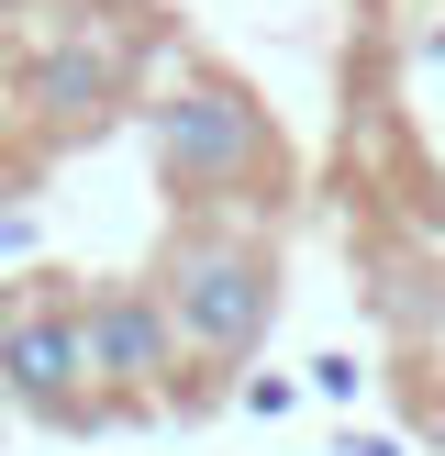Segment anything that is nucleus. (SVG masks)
Listing matches in <instances>:
<instances>
[{
	"label": "nucleus",
	"mask_w": 445,
	"mask_h": 456,
	"mask_svg": "<svg viewBox=\"0 0 445 456\" xmlns=\"http://www.w3.org/2000/svg\"><path fill=\"white\" fill-rule=\"evenodd\" d=\"M156 301H167V323H178V356H190V401H212V379L245 368V356L267 346V312H279V245L200 212L190 234L156 256Z\"/></svg>",
	"instance_id": "nucleus-1"
},
{
	"label": "nucleus",
	"mask_w": 445,
	"mask_h": 456,
	"mask_svg": "<svg viewBox=\"0 0 445 456\" xmlns=\"http://www.w3.org/2000/svg\"><path fill=\"white\" fill-rule=\"evenodd\" d=\"M111 12H123V0H101V12H56L44 34H22V56H12L22 111H34L56 145L101 134L111 111H123V89H134V22H111Z\"/></svg>",
	"instance_id": "nucleus-4"
},
{
	"label": "nucleus",
	"mask_w": 445,
	"mask_h": 456,
	"mask_svg": "<svg viewBox=\"0 0 445 456\" xmlns=\"http://www.w3.org/2000/svg\"><path fill=\"white\" fill-rule=\"evenodd\" d=\"M145 156H156V178H167L190 212H222V200H245L279 167V123H267L256 89L190 67V78H167L145 101Z\"/></svg>",
	"instance_id": "nucleus-2"
},
{
	"label": "nucleus",
	"mask_w": 445,
	"mask_h": 456,
	"mask_svg": "<svg viewBox=\"0 0 445 456\" xmlns=\"http://www.w3.org/2000/svg\"><path fill=\"white\" fill-rule=\"evenodd\" d=\"M22 12H34V0H0V22H22Z\"/></svg>",
	"instance_id": "nucleus-7"
},
{
	"label": "nucleus",
	"mask_w": 445,
	"mask_h": 456,
	"mask_svg": "<svg viewBox=\"0 0 445 456\" xmlns=\"http://www.w3.org/2000/svg\"><path fill=\"white\" fill-rule=\"evenodd\" d=\"M0 401H22V423H56V435L111 423L101 379H89V312H78V279H56V267L0 279Z\"/></svg>",
	"instance_id": "nucleus-3"
},
{
	"label": "nucleus",
	"mask_w": 445,
	"mask_h": 456,
	"mask_svg": "<svg viewBox=\"0 0 445 456\" xmlns=\"http://www.w3.org/2000/svg\"><path fill=\"white\" fill-rule=\"evenodd\" d=\"M78 312H89V379H101L111 412H178L190 401V356H178L156 279H89Z\"/></svg>",
	"instance_id": "nucleus-5"
},
{
	"label": "nucleus",
	"mask_w": 445,
	"mask_h": 456,
	"mask_svg": "<svg viewBox=\"0 0 445 456\" xmlns=\"http://www.w3.org/2000/svg\"><path fill=\"white\" fill-rule=\"evenodd\" d=\"M34 245V212H0V256H22Z\"/></svg>",
	"instance_id": "nucleus-6"
}]
</instances>
